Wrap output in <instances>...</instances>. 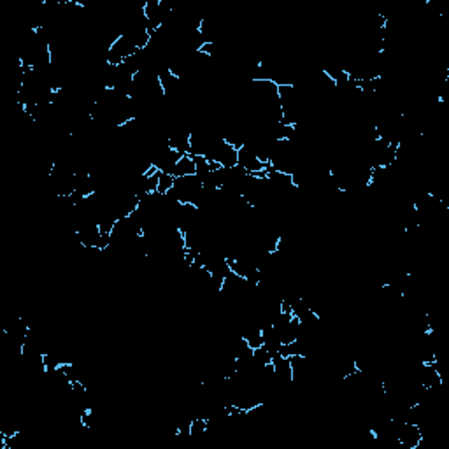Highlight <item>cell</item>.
I'll list each match as a JSON object with an SVG mask.
<instances>
[{
	"instance_id": "1",
	"label": "cell",
	"mask_w": 449,
	"mask_h": 449,
	"mask_svg": "<svg viewBox=\"0 0 449 449\" xmlns=\"http://www.w3.org/2000/svg\"><path fill=\"white\" fill-rule=\"evenodd\" d=\"M174 182H176V177H174L172 174H169V172H160V179H158L156 193H158V195H164V197H165V195L174 188Z\"/></svg>"
}]
</instances>
